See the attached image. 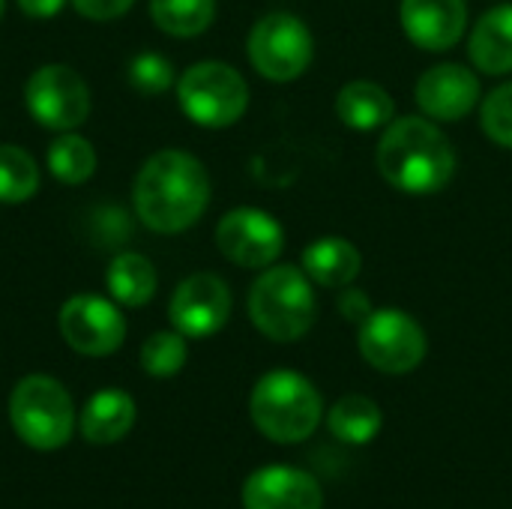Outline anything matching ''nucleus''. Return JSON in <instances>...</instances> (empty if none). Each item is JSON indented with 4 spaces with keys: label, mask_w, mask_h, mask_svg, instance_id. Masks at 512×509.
Here are the masks:
<instances>
[{
    "label": "nucleus",
    "mask_w": 512,
    "mask_h": 509,
    "mask_svg": "<svg viewBox=\"0 0 512 509\" xmlns=\"http://www.w3.org/2000/svg\"><path fill=\"white\" fill-rule=\"evenodd\" d=\"M480 78L462 63H438L417 78L414 99L429 120L456 123L480 102Z\"/></svg>",
    "instance_id": "obj_13"
},
{
    "label": "nucleus",
    "mask_w": 512,
    "mask_h": 509,
    "mask_svg": "<svg viewBox=\"0 0 512 509\" xmlns=\"http://www.w3.org/2000/svg\"><path fill=\"white\" fill-rule=\"evenodd\" d=\"M381 177L405 195H435L456 174V150L429 117H399L378 141Z\"/></svg>",
    "instance_id": "obj_2"
},
{
    "label": "nucleus",
    "mask_w": 512,
    "mask_h": 509,
    "mask_svg": "<svg viewBox=\"0 0 512 509\" xmlns=\"http://www.w3.org/2000/svg\"><path fill=\"white\" fill-rule=\"evenodd\" d=\"M216 246L231 264L246 270H264L282 255L285 231L270 213L258 207H237L219 219Z\"/></svg>",
    "instance_id": "obj_10"
},
{
    "label": "nucleus",
    "mask_w": 512,
    "mask_h": 509,
    "mask_svg": "<svg viewBox=\"0 0 512 509\" xmlns=\"http://www.w3.org/2000/svg\"><path fill=\"white\" fill-rule=\"evenodd\" d=\"M468 54L486 75L512 72V3H498L480 15L468 39Z\"/></svg>",
    "instance_id": "obj_16"
},
{
    "label": "nucleus",
    "mask_w": 512,
    "mask_h": 509,
    "mask_svg": "<svg viewBox=\"0 0 512 509\" xmlns=\"http://www.w3.org/2000/svg\"><path fill=\"white\" fill-rule=\"evenodd\" d=\"M39 189V168L33 156L15 144H0V201L21 204Z\"/></svg>",
    "instance_id": "obj_24"
},
{
    "label": "nucleus",
    "mask_w": 512,
    "mask_h": 509,
    "mask_svg": "<svg viewBox=\"0 0 512 509\" xmlns=\"http://www.w3.org/2000/svg\"><path fill=\"white\" fill-rule=\"evenodd\" d=\"M9 423L15 435L39 450H60L72 438L75 411L66 387L48 375H27L15 384L9 396Z\"/></svg>",
    "instance_id": "obj_5"
},
{
    "label": "nucleus",
    "mask_w": 512,
    "mask_h": 509,
    "mask_svg": "<svg viewBox=\"0 0 512 509\" xmlns=\"http://www.w3.org/2000/svg\"><path fill=\"white\" fill-rule=\"evenodd\" d=\"M108 291L117 303L138 309L153 300L156 294V270L153 264L138 252H123L108 267Z\"/></svg>",
    "instance_id": "obj_21"
},
{
    "label": "nucleus",
    "mask_w": 512,
    "mask_h": 509,
    "mask_svg": "<svg viewBox=\"0 0 512 509\" xmlns=\"http://www.w3.org/2000/svg\"><path fill=\"white\" fill-rule=\"evenodd\" d=\"M24 102L39 126L57 132H72L90 114V90L84 78L60 63L42 66L27 78Z\"/></svg>",
    "instance_id": "obj_9"
},
{
    "label": "nucleus",
    "mask_w": 512,
    "mask_h": 509,
    "mask_svg": "<svg viewBox=\"0 0 512 509\" xmlns=\"http://www.w3.org/2000/svg\"><path fill=\"white\" fill-rule=\"evenodd\" d=\"M339 312H342V318H348L354 324H363L369 318V312H372V303H369V297L363 291L345 288L342 297H339Z\"/></svg>",
    "instance_id": "obj_29"
},
{
    "label": "nucleus",
    "mask_w": 512,
    "mask_h": 509,
    "mask_svg": "<svg viewBox=\"0 0 512 509\" xmlns=\"http://www.w3.org/2000/svg\"><path fill=\"white\" fill-rule=\"evenodd\" d=\"M393 96L375 81H348L336 96V114L345 126L357 132L384 129L393 120Z\"/></svg>",
    "instance_id": "obj_19"
},
{
    "label": "nucleus",
    "mask_w": 512,
    "mask_h": 509,
    "mask_svg": "<svg viewBox=\"0 0 512 509\" xmlns=\"http://www.w3.org/2000/svg\"><path fill=\"white\" fill-rule=\"evenodd\" d=\"M138 219L156 234H180L192 228L210 204L207 168L183 150L153 153L132 186Z\"/></svg>",
    "instance_id": "obj_1"
},
{
    "label": "nucleus",
    "mask_w": 512,
    "mask_h": 509,
    "mask_svg": "<svg viewBox=\"0 0 512 509\" xmlns=\"http://www.w3.org/2000/svg\"><path fill=\"white\" fill-rule=\"evenodd\" d=\"M186 336L183 333H153L141 348V366L153 378H171L186 366Z\"/></svg>",
    "instance_id": "obj_25"
},
{
    "label": "nucleus",
    "mask_w": 512,
    "mask_h": 509,
    "mask_svg": "<svg viewBox=\"0 0 512 509\" xmlns=\"http://www.w3.org/2000/svg\"><path fill=\"white\" fill-rule=\"evenodd\" d=\"M63 3L66 0H18V9L30 18H51L63 9Z\"/></svg>",
    "instance_id": "obj_30"
},
{
    "label": "nucleus",
    "mask_w": 512,
    "mask_h": 509,
    "mask_svg": "<svg viewBox=\"0 0 512 509\" xmlns=\"http://www.w3.org/2000/svg\"><path fill=\"white\" fill-rule=\"evenodd\" d=\"M48 171L60 183L78 186V183L93 177V171H96V150L90 147L87 138H81L75 132H63L48 147Z\"/></svg>",
    "instance_id": "obj_23"
},
{
    "label": "nucleus",
    "mask_w": 512,
    "mask_h": 509,
    "mask_svg": "<svg viewBox=\"0 0 512 509\" xmlns=\"http://www.w3.org/2000/svg\"><path fill=\"white\" fill-rule=\"evenodd\" d=\"M135 0H72V6L84 15V18H93V21H111L123 12H129Z\"/></svg>",
    "instance_id": "obj_28"
},
{
    "label": "nucleus",
    "mask_w": 512,
    "mask_h": 509,
    "mask_svg": "<svg viewBox=\"0 0 512 509\" xmlns=\"http://www.w3.org/2000/svg\"><path fill=\"white\" fill-rule=\"evenodd\" d=\"M177 99L192 123L204 129H225L246 114L249 84L234 66L219 60H204L180 75Z\"/></svg>",
    "instance_id": "obj_6"
},
{
    "label": "nucleus",
    "mask_w": 512,
    "mask_h": 509,
    "mask_svg": "<svg viewBox=\"0 0 512 509\" xmlns=\"http://www.w3.org/2000/svg\"><path fill=\"white\" fill-rule=\"evenodd\" d=\"M243 509H324V492L294 465H264L243 483Z\"/></svg>",
    "instance_id": "obj_14"
},
{
    "label": "nucleus",
    "mask_w": 512,
    "mask_h": 509,
    "mask_svg": "<svg viewBox=\"0 0 512 509\" xmlns=\"http://www.w3.org/2000/svg\"><path fill=\"white\" fill-rule=\"evenodd\" d=\"M249 417L264 438L276 444H300L318 432L324 399L306 375L273 369L252 387Z\"/></svg>",
    "instance_id": "obj_3"
},
{
    "label": "nucleus",
    "mask_w": 512,
    "mask_h": 509,
    "mask_svg": "<svg viewBox=\"0 0 512 509\" xmlns=\"http://www.w3.org/2000/svg\"><path fill=\"white\" fill-rule=\"evenodd\" d=\"M381 426H384V414H381L378 402L369 396H360V393L342 396L327 414L330 435L348 447H363V444L375 441Z\"/></svg>",
    "instance_id": "obj_20"
},
{
    "label": "nucleus",
    "mask_w": 512,
    "mask_h": 509,
    "mask_svg": "<svg viewBox=\"0 0 512 509\" xmlns=\"http://www.w3.org/2000/svg\"><path fill=\"white\" fill-rule=\"evenodd\" d=\"M246 51L258 75L285 84L309 69L315 54V39L297 15L270 12L252 27L246 39Z\"/></svg>",
    "instance_id": "obj_7"
},
{
    "label": "nucleus",
    "mask_w": 512,
    "mask_h": 509,
    "mask_svg": "<svg viewBox=\"0 0 512 509\" xmlns=\"http://www.w3.org/2000/svg\"><path fill=\"white\" fill-rule=\"evenodd\" d=\"M129 84L138 93L156 96V93H165L174 84V69H171V63L162 54L144 51V54H138L129 63Z\"/></svg>",
    "instance_id": "obj_27"
},
{
    "label": "nucleus",
    "mask_w": 512,
    "mask_h": 509,
    "mask_svg": "<svg viewBox=\"0 0 512 509\" xmlns=\"http://www.w3.org/2000/svg\"><path fill=\"white\" fill-rule=\"evenodd\" d=\"M405 36L423 51H450L468 27L465 0H402L399 6Z\"/></svg>",
    "instance_id": "obj_15"
},
{
    "label": "nucleus",
    "mask_w": 512,
    "mask_h": 509,
    "mask_svg": "<svg viewBox=\"0 0 512 509\" xmlns=\"http://www.w3.org/2000/svg\"><path fill=\"white\" fill-rule=\"evenodd\" d=\"M363 360L384 375H408L426 360V333L402 309H372L357 336Z\"/></svg>",
    "instance_id": "obj_8"
},
{
    "label": "nucleus",
    "mask_w": 512,
    "mask_h": 509,
    "mask_svg": "<svg viewBox=\"0 0 512 509\" xmlns=\"http://www.w3.org/2000/svg\"><path fill=\"white\" fill-rule=\"evenodd\" d=\"M60 333L66 345L84 357H108L126 339V321L111 300L75 294L60 309Z\"/></svg>",
    "instance_id": "obj_11"
},
{
    "label": "nucleus",
    "mask_w": 512,
    "mask_h": 509,
    "mask_svg": "<svg viewBox=\"0 0 512 509\" xmlns=\"http://www.w3.org/2000/svg\"><path fill=\"white\" fill-rule=\"evenodd\" d=\"M249 318L273 342H297L303 339L318 315L312 279L303 273V267L279 264L267 267L252 291H249Z\"/></svg>",
    "instance_id": "obj_4"
},
{
    "label": "nucleus",
    "mask_w": 512,
    "mask_h": 509,
    "mask_svg": "<svg viewBox=\"0 0 512 509\" xmlns=\"http://www.w3.org/2000/svg\"><path fill=\"white\" fill-rule=\"evenodd\" d=\"M171 324L186 339H207L228 324L231 291L213 273H195L183 279L168 306Z\"/></svg>",
    "instance_id": "obj_12"
},
{
    "label": "nucleus",
    "mask_w": 512,
    "mask_h": 509,
    "mask_svg": "<svg viewBox=\"0 0 512 509\" xmlns=\"http://www.w3.org/2000/svg\"><path fill=\"white\" fill-rule=\"evenodd\" d=\"M135 423V402L123 390H99L81 411V435L96 447L117 444Z\"/></svg>",
    "instance_id": "obj_18"
},
{
    "label": "nucleus",
    "mask_w": 512,
    "mask_h": 509,
    "mask_svg": "<svg viewBox=\"0 0 512 509\" xmlns=\"http://www.w3.org/2000/svg\"><path fill=\"white\" fill-rule=\"evenodd\" d=\"M0 15H3V0H0Z\"/></svg>",
    "instance_id": "obj_31"
},
{
    "label": "nucleus",
    "mask_w": 512,
    "mask_h": 509,
    "mask_svg": "<svg viewBox=\"0 0 512 509\" xmlns=\"http://www.w3.org/2000/svg\"><path fill=\"white\" fill-rule=\"evenodd\" d=\"M480 126L498 147L512 150V81L495 87L480 108Z\"/></svg>",
    "instance_id": "obj_26"
},
{
    "label": "nucleus",
    "mask_w": 512,
    "mask_h": 509,
    "mask_svg": "<svg viewBox=\"0 0 512 509\" xmlns=\"http://www.w3.org/2000/svg\"><path fill=\"white\" fill-rule=\"evenodd\" d=\"M363 267V255L345 237H321L303 249V273L321 288H348Z\"/></svg>",
    "instance_id": "obj_17"
},
{
    "label": "nucleus",
    "mask_w": 512,
    "mask_h": 509,
    "mask_svg": "<svg viewBox=\"0 0 512 509\" xmlns=\"http://www.w3.org/2000/svg\"><path fill=\"white\" fill-rule=\"evenodd\" d=\"M150 15L171 36H198L216 18V0H150Z\"/></svg>",
    "instance_id": "obj_22"
}]
</instances>
